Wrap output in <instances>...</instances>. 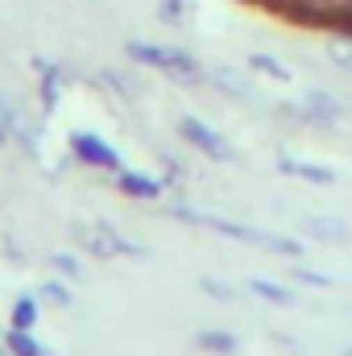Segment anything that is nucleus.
Masks as SVG:
<instances>
[{"label": "nucleus", "mask_w": 352, "mask_h": 356, "mask_svg": "<svg viewBox=\"0 0 352 356\" xmlns=\"http://www.w3.org/2000/svg\"><path fill=\"white\" fill-rule=\"evenodd\" d=\"M191 13V0H162V21L166 25H182Z\"/></svg>", "instance_id": "obj_11"}, {"label": "nucleus", "mask_w": 352, "mask_h": 356, "mask_svg": "<svg viewBox=\"0 0 352 356\" xmlns=\"http://www.w3.org/2000/svg\"><path fill=\"white\" fill-rule=\"evenodd\" d=\"M8 348L17 356H42V348H38V340L25 332V327H13V336H8Z\"/></svg>", "instance_id": "obj_9"}, {"label": "nucleus", "mask_w": 352, "mask_h": 356, "mask_svg": "<svg viewBox=\"0 0 352 356\" xmlns=\"http://www.w3.org/2000/svg\"><path fill=\"white\" fill-rule=\"evenodd\" d=\"M63 88V79H58V71H46V83H42V99L46 104H54V95Z\"/></svg>", "instance_id": "obj_17"}, {"label": "nucleus", "mask_w": 352, "mask_h": 356, "mask_svg": "<svg viewBox=\"0 0 352 356\" xmlns=\"http://www.w3.org/2000/svg\"><path fill=\"white\" fill-rule=\"evenodd\" d=\"M307 232H315V236H349V224H336V220H307Z\"/></svg>", "instance_id": "obj_10"}, {"label": "nucleus", "mask_w": 352, "mask_h": 356, "mask_svg": "<svg viewBox=\"0 0 352 356\" xmlns=\"http://www.w3.org/2000/svg\"><path fill=\"white\" fill-rule=\"evenodd\" d=\"M50 266L63 269L67 277H79V273H83V269H79V261H75V257H67V253H54V257H50Z\"/></svg>", "instance_id": "obj_15"}, {"label": "nucleus", "mask_w": 352, "mask_h": 356, "mask_svg": "<svg viewBox=\"0 0 352 356\" xmlns=\"http://www.w3.org/2000/svg\"><path fill=\"white\" fill-rule=\"evenodd\" d=\"M278 166H282L286 175L307 178V182H332V170H323V166H311V162H294V158H282Z\"/></svg>", "instance_id": "obj_7"}, {"label": "nucleus", "mask_w": 352, "mask_h": 356, "mask_svg": "<svg viewBox=\"0 0 352 356\" xmlns=\"http://www.w3.org/2000/svg\"><path fill=\"white\" fill-rule=\"evenodd\" d=\"M249 67H257V71H265V75H273V79H290V71H286L282 63L265 58V54H253V58H249Z\"/></svg>", "instance_id": "obj_12"}, {"label": "nucleus", "mask_w": 352, "mask_h": 356, "mask_svg": "<svg viewBox=\"0 0 352 356\" xmlns=\"http://www.w3.org/2000/svg\"><path fill=\"white\" fill-rule=\"evenodd\" d=\"M349 356H352V348H349Z\"/></svg>", "instance_id": "obj_20"}, {"label": "nucleus", "mask_w": 352, "mask_h": 356, "mask_svg": "<svg viewBox=\"0 0 352 356\" xmlns=\"http://www.w3.org/2000/svg\"><path fill=\"white\" fill-rule=\"evenodd\" d=\"M253 290H257L262 298H269V302H290V290H286V286H269V282H262V277L253 282Z\"/></svg>", "instance_id": "obj_13"}, {"label": "nucleus", "mask_w": 352, "mask_h": 356, "mask_svg": "<svg viewBox=\"0 0 352 356\" xmlns=\"http://www.w3.org/2000/svg\"><path fill=\"white\" fill-rule=\"evenodd\" d=\"M116 182H120V191H125V195H133V199H154V195H158V178L137 175V170H125Z\"/></svg>", "instance_id": "obj_6"}, {"label": "nucleus", "mask_w": 352, "mask_h": 356, "mask_svg": "<svg viewBox=\"0 0 352 356\" xmlns=\"http://www.w3.org/2000/svg\"><path fill=\"white\" fill-rule=\"evenodd\" d=\"M203 290H207V294H220V298H232V290H228L224 282H211V277H203Z\"/></svg>", "instance_id": "obj_18"}, {"label": "nucleus", "mask_w": 352, "mask_h": 356, "mask_svg": "<svg viewBox=\"0 0 352 356\" xmlns=\"http://www.w3.org/2000/svg\"><path fill=\"white\" fill-rule=\"evenodd\" d=\"M129 54H133L137 63H145V67H158V71H170V75H186V79H199V75H203V67H199L191 54H182V50H162V46L129 42Z\"/></svg>", "instance_id": "obj_2"}, {"label": "nucleus", "mask_w": 352, "mask_h": 356, "mask_svg": "<svg viewBox=\"0 0 352 356\" xmlns=\"http://www.w3.org/2000/svg\"><path fill=\"white\" fill-rule=\"evenodd\" d=\"M307 108H311V116H307V120H315V124H336V120H340V112H344V108H340V99H332L328 91H311V95H307Z\"/></svg>", "instance_id": "obj_5"}, {"label": "nucleus", "mask_w": 352, "mask_h": 356, "mask_svg": "<svg viewBox=\"0 0 352 356\" xmlns=\"http://www.w3.org/2000/svg\"><path fill=\"white\" fill-rule=\"evenodd\" d=\"M178 216H182V220H191V224L216 228V232H224V236H237V241H253V245H262V249H269V253H290V257H298V253H303V245H294V241H286V236H273V232H262V228H245V224H232V220L199 216V211H191V207H178Z\"/></svg>", "instance_id": "obj_1"}, {"label": "nucleus", "mask_w": 352, "mask_h": 356, "mask_svg": "<svg viewBox=\"0 0 352 356\" xmlns=\"http://www.w3.org/2000/svg\"><path fill=\"white\" fill-rule=\"evenodd\" d=\"M33 315H38V311H33V302H29V298H21V302L13 307V327H29V323H33Z\"/></svg>", "instance_id": "obj_14"}, {"label": "nucleus", "mask_w": 352, "mask_h": 356, "mask_svg": "<svg viewBox=\"0 0 352 356\" xmlns=\"http://www.w3.org/2000/svg\"><path fill=\"white\" fill-rule=\"evenodd\" d=\"M71 145H75V154H79L88 166H99V170H120V154H116L112 145H104L95 133H75V137H71Z\"/></svg>", "instance_id": "obj_4"}, {"label": "nucleus", "mask_w": 352, "mask_h": 356, "mask_svg": "<svg viewBox=\"0 0 352 356\" xmlns=\"http://www.w3.org/2000/svg\"><path fill=\"white\" fill-rule=\"evenodd\" d=\"M0 145H4V124H0Z\"/></svg>", "instance_id": "obj_19"}, {"label": "nucleus", "mask_w": 352, "mask_h": 356, "mask_svg": "<svg viewBox=\"0 0 352 356\" xmlns=\"http://www.w3.org/2000/svg\"><path fill=\"white\" fill-rule=\"evenodd\" d=\"M42 294H46V298H54V302H63V307H71V290H67V286H58V282H46V286H42Z\"/></svg>", "instance_id": "obj_16"}, {"label": "nucleus", "mask_w": 352, "mask_h": 356, "mask_svg": "<svg viewBox=\"0 0 352 356\" xmlns=\"http://www.w3.org/2000/svg\"><path fill=\"white\" fill-rule=\"evenodd\" d=\"M178 133L199 149V154H207V158H220V162H228L232 158V149H228V141L220 137V133H211L203 120H195V116H182L178 120Z\"/></svg>", "instance_id": "obj_3"}, {"label": "nucleus", "mask_w": 352, "mask_h": 356, "mask_svg": "<svg viewBox=\"0 0 352 356\" xmlns=\"http://www.w3.org/2000/svg\"><path fill=\"white\" fill-rule=\"evenodd\" d=\"M199 344H203L207 353H224V356L237 353V340H232L228 332H203V336H199Z\"/></svg>", "instance_id": "obj_8"}]
</instances>
